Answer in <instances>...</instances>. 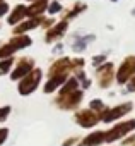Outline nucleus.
<instances>
[{
  "instance_id": "f257e3e1",
  "label": "nucleus",
  "mask_w": 135,
  "mask_h": 146,
  "mask_svg": "<svg viewBox=\"0 0 135 146\" xmlns=\"http://www.w3.org/2000/svg\"><path fill=\"white\" fill-rule=\"evenodd\" d=\"M132 132H135V117L116 122L111 129L104 131V143L113 144L115 141H120V139H123L125 136H128Z\"/></svg>"
},
{
  "instance_id": "f03ea898",
  "label": "nucleus",
  "mask_w": 135,
  "mask_h": 146,
  "mask_svg": "<svg viewBox=\"0 0 135 146\" xmlns=\"http://www.w3.org/2000/svg\"><path fill=\"white\" fill-rule=\"evenodd\" d=\"M133 110V102H123L116 107H111V108H106L104 112L99 113L101 117V122L104 124H111V122H118L120 119L126 117L128 113H132Z\"/></svg>"
},
{
  "instance_id": "7ed1b4c3",
  "label": "nucleus",
  "mask_w": 135,
  "mask_h": 146,
  "mask_svg": "<svg viewBox=\"0 0 135 146\" xmlns=\"http://www.w3.org/2000/svg\"><path fill=\"white\" fill-rule=\"evenodd\" d=\"M133 76H135V55H128L123 58V62L118 65V70L115 72V83L118 86H125Z\"/></svg>"
},
{
  "instance_id": "20e7f679",
  "label": "nucleus",
  "mask_w": 135,
  "mask_h": 146,
  "mask_svg": "<svg viewBox=\"0 0 135 146\" xmlns=\"http://www.w3.org/2000/svg\"><path fill=\"white\" fill-rule=\"evenodd\" d=\"M115 65L111 62H104L103 65L96 67V79H98V84L99 88L103 90H108L113 83H115Z\"/></svg>"
},
{
  "instance_id": "39448f33",
  "label": "nucleus",
  "mask_w": 135,
  "mask_h": 146,
  "mask_svg": "<svg viewBox=\"0 0 135 146\" xmlns=\"http://www.w3.org/2000/svg\"><path fill=\"white\" fill-rule=\"evenodd\" d=\"M75 122L81 125V127H86V129H91L94 125H98L101 122V117L99 113H96L94 110L87 108V110H79L75 113Z\"/></svg>"
},
{
  "instance_id": "423d86ee",
  "label": "nucleus",
  "mask_w": 135,
  "mask_h": 146,
  "mask_svg": "<svg viewBox=\"0 0 135 146\" xmlns=\"http://www.w3.org/2000/svg\"><path fill=\"white\" fill-rule=\"evenodd\" d=\"M67 29H69V21H65V19H62V21H58V23H55L48 31H46V36H45V41L46 43H55L56 40H60L65 33H67Z\"/></svg>"
},
{
  "instance_id": "0eeeda50",
  "label": "nucleus",
  "mask_w": 135,
  "mask_h": 146,
  "mask_svg": "<svg viewBox=\"0 0 135 146\" xmlns=\"http://www.w3.org/2000/svg\"><path fill=\"white\" fill-rule=\"evenodd\" d=\"M39 79H41V70H39V69L31 70L29 74L26 76V79L21 83L19 91H21L22 95H28V93L34 91V90H36V86H38V83H39Z\"/></svg>"
},
{
  "instance_id": "6e6552de",
  "label": "nucleus",
  "mask_w": 135,
  "mask_h": 146,
  "mask_svg": "<svg viewBox=\"0 0 135 146\" xmlns=\"http://www.w3.org/2000/svg\"><path fill=\"white\" fill-rule=\"evenodd\" d=\"M82 98H84V93H82L81 90H75V91L69 93V95H62L60 100H58V103H60L62 108L70 110V108H75V107L82 102Z\"/></svg>"
},
{
  "instance_id": "1a4fd4ad",
  "label": "nucleus",
  "mask_w": 135,
  "mask_h": 146,
  "mask_svg": "<svg viewBox=\"0 0 135 146\" xmlns=\"http://www.w3.org/2000/svg\"><path fill=\"white\" fill-rule=\"evenodd\" d=\"M33 67H34V62L31 60V58H21L19 62H17V65H16V69H14V72L10 74V78L16 81V79H21V78H26L29 72L33 70Z\"/></svg>"
},
{
  "instance_id": "9d476101",
  "label": "nucleus",
  "mask_w": 135,
  "mask_h": 146,
  "mask_svg": "<svg viewBox=\"0 0 135 146\" xmlns=\"http://www.w3.org/2000/svg\"><path fill=\"white\" fill-rule=\"evenodd\" d=\"M48 4H50V0H36V2H33V4L26 9L28 17H41L43 12H46Z\"/></svg>"
},
{
  "instance_id": "9b49d317",
  "label": "nucleus",
  "mask_w": 135,
  "mask_h": 146,
  "mask_svg": "<svg viewBox=\"0 0 135 146\" xmlns=\"http://www.w3.org/2000/svg\"><path fill=\"white\" fill-rule=\"evenodd\" d=\"M94 40H96L94 35H86V36L75 35V36H74V43H72V50H74L75 53H81V52H84V50L87 48V45L92 43Z\"/></svg>"
},
{
  "instance_id": "f8f14e48",
  "label": "nucleus",
  "mask_w": 135,
  "mask_h": 146,
  "mask_svg": "<svg viewBox=\"0 0 135 146\" xmlns=\"http://www.w3.org/2000/svg\"><path fill=\"white\" fill-rule=\"evenodd\" d=\"M26 5H22V4H19V5H16L14 9H12V12L9 14V24L10 26H16V24H19V23H22V19L24 17H28V14H26Z\"/></svg>"
},
{
  "instance_id": "ddd939ff",
  "label": "nucleus",
  "mask_w": 135,
  "mask_h": 146,
  "mask_svg": "<svg viewBox=\"0 0 135 146\" xmlns=\"http://www.w3.org/2000/svg\"><path fill=\"white\" fill-rule=\"evenodd\" d=\"M104 143V131H94L79 143V146H99Z\"/></svg>"
},
{
  "instance_id": "4468645a",
  "label": "nucleus",
  "mask_w": 135,
  "mask_h": 146,
  "mask_svg": "<svg viewBox=\"0 0 135 146\" xmlns=\"http://www.w3.org/2000/svg\"><path fill=\"white\" fill-rule=\"evenodd\" d=\"M67 78H69V74H55V76H51V78H50V81H48V83H46V86H45V91H46V93L55 91L62 83H65V81H67Z\"/></svg>"
},
{
  "instance_id": "2eb2a0df",
  "label": "nucleus",
  "mask_w": 135,
  "mask_h": 146,
  "mask_svg": "<svg viewBox=\"0 0 135 146\" xmlns=\"http://www.w3.org/2000/svg\"><path fill=\"white\" fill-rule=\"evenodd\" d=\"M9 43H10L16 50H22V48L29 46V45L33 43V40H31L29 36H26V35H14Z\"/></svg>"
},
{
  "instance_id": "dca6fc26",
  "label": "nucleus",
  "mask_w": 135,
  "mask_h": 146,
  "mask_svg": "<svg viewBox=\"0 0 135 146\" xmlns=\"http://www.w3.org/2000/svg\"><path fill=\"white\" fill-rule=\"evenodd\" d=\"M75 90H79V81L75 78H67L63 88L60 90V95H69V93H72Z\"/></svg>"
},
{
  "instance_id": "f3484780",
  "label": "nucleus",
  "mask_w": 135,
  "mask_h": 146,
  "mask_svg": "<svg viewBox=\"0 0 135 146\" xmlns=\"http://www.w3.org/2000/svg\"><path fill=\"white\" fill-rule=\"evenodd\" d=\"M86 9H87V5H86V4H82V2H77V4H75V5H74L70 11H69V12L65 14V21H69V19H74V17H77V16H79L81 12H84Z\"/></svg>"
},
{
  "instance_id": "a211bd4d",
  "label": "nucleus",
  "mask_w": 135,
  "mask_h": 146,
  "mask_svg": "<svg viewBox=\"0 0 135 146\" xmlns=\"http://www.w3.org/2000/svg\"><path fill=\"white\" fill-rule=\"evenodd\" d=\"M89 108H91V110H94L96 113H101V112H104L108 107L104 105V102H103L101 98H94V100L89 103Z\"/></svg>"
},
{
  "instance_id": "6ab92c4d",
  "label": "nucleus",
  "mask_w": 135,
  "mask_h": 146,
  "mask_svg": "<svg viewBox=\"0 0 135 146\" xmlns=\"http://www.w3.org/2000/svg\"><path fill=\"white\" fill-rule=\"evenodd\" d=\"M14 52H17L10 43H7V45H2L0 46V58H9Z\"/></svg>"
},
{
  "instance_id": "aec40b11",
  "label": "nucleus",
  "mask_w": 135,
  "mask_h": 146,
  "mask_svg": "<svg viewBox=\"0 0 135 146\" xmlns=\"http://www.w3.org/2000/svg\"><path fill=\"white\" fill-rule=\"evenodd\" d=\"M62 4L58 2V0H53V2H50L48 4V9H46V12L50 14V16H55V14H58V12H62Z\"/></svg>"
},
{
  "instance_id": "412c9836",
  "label": "nucleus",
  "mask_w": 135,
  "mask_h": 146,
  "mask_svg": "<svg viewBox=\"0 0 135 146\" xmlns=\"http://www.w3.org/2000/svg\"><path fill=\"white\" fill-rule=\"evenodd\" d=\"M14 64V58L9 57V58H2V62H0V74H5V72L10 69V65Z\"/></svg>"
},
{
  "instance_id": "4be33fe9",
  "label": "nucleus",
  "mask_w": 135,
  "mask_h": 146,
  "mask_svg": "<svg viewBox=\"0 0 135 146\" xmlns=\"http://www.w3.org/2000/svg\"><path fill=\"white\" fill-rule=\"evenodd\" d=\"M106 62V53H99V55H94L92 57V65L94 67H99Z\"/></svg>"
},
{
  "instance_id": "5701e85b",
  "label": "nucleus",
  "mask_w": 135,
  "mask_h": 146,
  "mask_svg": "<svg viewBox=\"0 0 135 146\" xmlns=\"http://www.w3.org/2000/svg\"><path fill=\"white\" fill-rule=\"evenodd\" d=\"M121 146H135V132L125 136L123 141H121Z\"/></svg>"
},
{
  "instance_id": "b1692460",
  "label": "nucleus",
  "mask_w": 135,
  "mask_h": 146,
  "mask_svg": "<svg viewBox=\"0 0 135 146\" xmlns=\"http://www.w3.org/2000/svg\"><path fill=\"white\" fill-rule=\"evenodd\" d=\"M125 86H126V88H125V91H126V93H135V76H133V78L125 84Z\"/></svg>"
},
{
  "instance_id": "393cba45",
  "label": "nucleus",
  "mask_w": 135,
  "mask_h": 146,
  "mask_svg": "<svg viewBox=\"0 0 135 146\" xmlns=\"http://www.w3.org/2000/svg\"><path fill=\"white\" fill-rule=\"evenodd\" d=\"M9 4L7 2H2V4H0V17H4V16H7L9 14Z\"/></svg>"
},
{
  "instance_id": "a878e982",
  "label": "nucleus",
  "mask_w": 135,
  "mask_h": 146,
  "mask_svg": "<svg viewBox=\"0 0 135 146\" xmlns=\"http://www.w3.org/2000/svg\"><path fill=\"white\" fill-rule=\"evenodd\" d=\"M9 112H10V107H4V108H0V120H5Z\"/></svg>"
},
{
  "instance_id": "bb28decb",
  "label": "nucleus",
  "mask_w": 135,
  "mask_h": 146,
  "mask_svg": "<svg viewBox=\"0 0 135 146\" xmlns=\"http://www.w3.org/2000/svg\"><path fill=\"white\" fill-rule=\"evenodd\" d=\"M5 137H7V129H0V143H4Z\"/></svg>"
},
{
  "instance_id": "cd10ccee",
  "label": "nucleus",
  "mask_w": 135,
  "mask_h": 146,
  "mask_svg": "<svg viewBox=\"0 0 135 146\" xmlns=\"http://www.w3.org/2000/svg\"><path fill=\"white\" fill-rule=\"evenodd\" d=\"M60 52H62V45L58 43V45H56V46L53 48V53H60Z\"/></svg>"
},
{
  "instance_id": "c85d7f7f",
  "label": "nucleus",
  "mask_w": 135,
  "mask_h": 146,
  "mask_svg": "<svg viewBox=\"0 0 135 146\" xmlns=\"http://www.w3.org/2000/svg\"><path fill=\"white\" fill-rule=\"evenodd\" d=\"M74 141H75V139L72 137V139H69V141H67V143H65L63 146H72V144H74Z\"/></svg>"
},
{
  "instance_id": "c756f323",
  "label": "nucleus",
  "mask_w": 135,
  "mask_h": 146,
  "mask_svg": "<svg viewBox=\"0 0 135 146\" xmlns=\"http://www.w3.org/2000/svg\"><path fill=\"white\" fill-rule=\"evenodd\" d=\"M132 16H135V9H132Z\"/></svg>"
},
{
  "instance_id": "7c9ffc66",
  "label": "nucleus",
  "mask_w": 135,
  "mask_h": 146,
  "mask_svg": "<svg viewBox=\"0 0 135 146\" xmlns=\"http://www.w3.org/2000/svg\"><path fill=\"white\" fill-rule=\"evenodd\" d=\"M2 2H5V0H0V4H2Z\"/></svg>"
},
{
  "instance_id": "2f4dec72",
  "label": "nucleus",
  "mask_w": 135,
  "mask_h": 146,
  "mask_svg": "<svg viewBox=\"0 0 135 146\" xmlns=\"http://www.w3.org/2000/svg\"><path fill=\"white\" fill-rule=\"evenodd\" d=\"M111 2H118V0H111Z\"/></svg>"
},
{
  "instance_id": "473e14b6",
  "label": "nucleus",
  "mask_w": 135,
  "mask_h": 146,
  "mask_svg": "<svg viewBox=\"0 0 135 146\" xmlns=\"http://www.w3.org/2000/svg\"><path fill=\"white\" fill-rule=\"evenodd\" d=\"M29 2H36V0H29Z\"/></svg>"
}]
</instances>
